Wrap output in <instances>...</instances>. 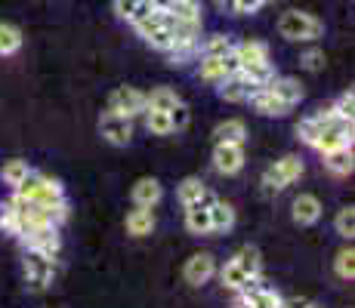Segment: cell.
<instances>
[{
	"mask_svg": "<svg viewBox=\"0 0 355 308\" xmlns=\"http://www.w3.org/2000/svg\"><path fill=\"white\" fill-rule=\"evenodd\" d=\"M10 235H16L25 244V250H40V253H50V256H56L59 246H62L59 225H50V222H28V219L16 216Z\"/></svg>",
	"mask_w": 355,
	"mask_h": 308,
	"instance_id": "obj_2",
	"label": "cell"
},
{
	"mask_svg": "<svg viewBox=\"0 0 355 308\" xmlns=\"http://www.w3.org/2000/svg\"><path fill=\"white\" fill-rule=\"evenodd\" d=\"M259 6H263V0H232V10H235L238 16H250Z\"/></svg>",
	"mask_w": 355,
	"mask_h": 308,
	"instance_id": "obj_39",
	"label": "cell"
},
{
	"mask_svg": "<svg viewBox=\"0 0 355 308\" xmlns=\"http://www.w3.org/2000/svg\"><path fill=\"white\" fill-rule=\"evenodd\" d=\"M232 50H235V40L229 34H210L201 46V56H226Z\"/></svg>",
	"mask_w": 355,
	"mask_h": 308,
	"instance_id": "obj_28",
	"label": "cell"
},
{
	"mask_svg": "<svg viewBox=\"0 0 355 308\" xmlns=\"http://www.w3.org/2000/svg\"><path fill=\"white\" fill-rule=\"evenodd\" d=\"M28 161H22V157H12V161H6L3 167H0V179H3L6 185H10V188H16L19 182L25 179V176H28Z\"/></svg>",
	"mask_w": 355,
	"mask_h": 308,
	"instance_id": "obj_26",
	"label": "cell"
},
{
	"mask_svg": "<svg viewBox=\"0 0 355 308\" xmlns=\"http://www.w3.org/2000/svg\"><path fill=\"white\" fill-rule=\"evenodd\" d=\"M232 262H235L248 278H259V271H263V259H259V250H257V246H250V244L241 246V250L232 256Z\"/></svg>",
	"mask_w": 355,
	"mask_h": 308,
	"instance_id": "obj_21",
	"label": "cell"
},
{
	"mask_svg": "<svg viewBox=\"0 0 355 308\" xmlns=\"http://www.w3.org/2000/svg\"><path fill=\"white\" fill-rule=\"evenodd\" d=\"M303 176V161L297 154H284L282 161H275L269 170L263 173V185L266 191H284L288 185H293Z\"/></svg>",
	"mask_w": 355,
	"mask_h": 308,
	"instance_id": "obj_6",
	"label": "cell"
},
{
	"mask_svg": "<svg viewBox=\"0 0 355 308\" xmlns=\"http://www.w3.org/2000/svg\"><path fill=\"white\" fill-rule=\"evenodd\" d=\"M161 197H164V188L155 176H142V179H136V185H133V203L136 207H155Z\"/></svg>",
	"mask_w": 355,
	"mask_h": 308,
	"instance_id": "obj_15",
	"label": "cell"
},
{
	"mask_svg": "<svg viewBox=\"0 0 355 308\" xmlns=\"http://www.w3.org/2000/svg\"><path fill=\"white\" fill-rule=\"evenodd\" d=\"M146 44L152 46V50H161V53H170L176 46V37H173V31L170 28H158V31H152L146 37Z\"/></svg>",
	"mask_w": 355,
	"mask_h": 308,
	"instance_id": "obj_33",
	"label": "cell"
},
{
	"mask_svg": "<svg viewBox=\"0 0 355 308\" xmlns=\"http://www.w3.org/2000/svg\"><path fill=\"white\" fill-rule=\"evenodd\" d=\"M161 6L173 19H186V22H201V0H161Z\"/></svg>",
	"mask_w": 355,
	"mask_h": 308,
	"instance_id": "obj_19",
	"label": "cell"
},
{
	"mask_svg": "<svg viewBox=\"0 0 355 308\" xmlns=\"http://www.w3.org/2000/svg\"><path fill=\"white\" fill-rule=\"evenodd\" d=\"M108 111L139 118V114H146V93H139L136 87H118L112 93V99H108Z\"/></svg>",
	"mask_w": 355,
	"mask_h": 308,
	"instance_id": "obj_8",
	"label": "cell"
},
{
	"mask_svg": "<svg viewBox=\"0 0 355 308\" xmlns=\"http://www.w3.org/2000/svg\"><path fill=\"white\" fill-rule=\"evenodd\" d=\"M334 271H337L340 280H352L355 278V250L352 246H343L334 259Z\"/></svg>",
	"mask_w": 355,
	"mask_h": 308,
	"instance_id": "obj_30",
	"label": "cell"
},
{
	"mask_svg": "<svg viewBox=\"0 0 355 308\" xmlns=\"http://www.w3.org/2000/svg\"><path fill=\"white\" fill-rule=\"evenodd\" d=\"M19 197H25V201H37V203H59L65 201V188L59 179H50V176L37 173V170H28V176H25L22 182L16 185Z\"/></svg>",
	"mask_w": 355,
	"mask_h": 308,
	"instance_id": "obj_4",
	"label": "cell"
},
{
	"mask_svg": "<svg viewBox=\"0 0 355 308\" xmlns=\"http://www.w3.org/2000/svg\"><path fill=\"white\" fill-rule=\"evenodd\" d=\"M99 133L105 142L124 148V145H130V139H133V118L118 114V111H105L99 118Z\"/></svg>",
	"mask_w": 355,
	"mask_h": 308,
	"instance_id": "obj_7",
	"label": "cell"
},
{
	"mask_svg": "<svg viewBox=\"0 0 355 308\" xmlns=\"http://www.w3.org/2000/svg\"><path fill=\"white\" fill-rule=\"evenodd\" d=\"M207 191V185H204L198 176H186L180 185H176V197H180V203L182 207H189V203H195V201H201V194Z\"/></svg>",
	"mask_w": 355,
	"mask_h": 308,
	"instance_id": "obj_24",
	"label": "cell"
},
{
	"mask_svg": "<svg viewBox=\"0 0 355 308\" xmlns=\"http://www.w3.org/2000/svg\"><path fill=\"white\" fill-rule=\"evenodd\" d=\"M220 280H223V287H226V290H241V287L244 284H248V275H244V271L241 269H238V265L235 262H232V259H229V262L226 265H223V271H220Z\"/></svg>",
	"mask_w": 355,
	"mask_h": 308,
	"instance_id": "obj_31",
	"label": "cell"
},
{
	"mask_svg": "<svg viewBox=\"0 0 355 308\" xmlns=\"http://www.w3.org/2000/svg\"><path fill=\"white\" fill-rule=\"evenodd\" d=\"M244 139H248V127H244V120H238V118L216 123V129H214V142H226V145H244Z\"/></svg>",
	"mask_w": 355,
	"mask_h": 308,
	"instance_id": "obj_16",
	"label": "cell"
},
{
	"mask_svg": "<svg viewBox=\"0 0 355 308\" xmlns=\"http://www.w3.org/2000/svg\"><path fill=\"white\" fill-rule=\"evenodd\" d=\"M238 74V59L235 53H226V56H201V78L210 80V84H223L226 78Z\"/></svg>",
	"mask_w": 355,
	"mask_h": 308,
	"instance_id": "obj_9",
	"label": "cell"
},
{
	"mask_svg": "<svg viewBox=\"0 0 355 308\" xmlns=\"http://www.w3.org/2000/svg\"><path fill=\"white\" fill-rule=\"evenodd\" d=\"M12 222H16V210H12V203L0 201V231H10Z\"/></svg>",
	"mask_w": 355,
	"mask_h": 308,
	"instance_id": "obj_38",
	"label": "cell"
},
{
	"mask_svg": "<svg viewBox=\"0 0 355 308\" xmlns=\"http://www.w3.org/2000/svg\"><path fill=\"white\" fill-rule=\"evenodd\" d=\"M293 222L297 225H315L322 219V201L315 194H300L293 197Z\"/></svg>",
	"mask_w": 355,
	"mask_h": 308,
	"instance_id": "obj_14",
	"label": "cell"
},
{
	"mask_svg": "<svg viewBox=\"0 0 355 308\" xmlns=\"http://www.w3.org/2000/svg\"><path fill=\"white\" fill-rule=\"evenodd\" d=\"M334 228H337L340 237L352 241V235H355V210L352 207H340L337 210V219H334Z\"/></svg>",
	"mask_w": 355,
	"mask_h": 308,
	"instance_id": "obj_32",
	"label": "cell"
},
{
	"mask_svg": "<svg viewBox=\"0 0 355 308\" xmlns=\"http://www.w3.org/2000/svg\"><path fill=\"white\" fill-rule=\"evenodd\" d=\"M186 228L192 235H210V207L204 201H195L186 207Z\"/></svg>",
	"mask_w": 355,
	"mask_h": 308,
	"instance_id": "obj_18",
	"label": "cell"
},
{
	"mask_svg": "<svg viewBox=\"0 0 355 308\" xmlns=\"http://www.w3.org/2000/svg\"><path fill=\"white\" fill-rule=\"evenodd\" d=\"M22 269H25V287H28L31 293H44L46 287L53 284V278H56V259H53L50 253L25 250Z\"/></svg>",
	"mask_w": 355,
	"mask_h": 308,
	"instance_id": "obj_5",
	"label": "cell"
},
{
	"mask_svg": "<svg viewBox=\"0 0 355 308\" xmlns=\"http://www.w3.org/2000/svg\"><path fill=\"white\" fill-rule=\"evenodd\" d=\"M173 105H180V96L170 90V87H155V90L146 96V108H158V111H170Z\"/></svg>",
	"mask_w": 355,
	"mask_h": 308,
	"instance_id": "obj_27",
	"label": "cell"
},
{
	"mask_svg": "<svg viewBox=\"0 0 355 308\" xmlns=\"http://www.w3.org/2000/svg\"><path fill=\"white\" fill-rule=\"evenodd\" d=\"M282 308H322V305L312 302V299H288V302H282Z\"/></svg>",
	"mask_w": 355,
	"mask_h": 308,
	"instance_id": "obj_40",
	"label": "cell"
},
{
	"mask_svg": "<svg viewBox=\"0 0 355 308\" xmlns=\"http://www.w3.org/2000/svg\"><path fill=\"white\" fill-rule=\"evenodd\" d=\"M142 0H114V12H118V19H124V22H130L133 19V12L139 10Z\"/></svg>",
	"mask_w": 355,
	"mask_h": 308,
	"instance_id": "obj_37",
	"label": "cell"
},
{
	"mask_svg": "<svg viewBox=\"0 0 355 308\" xmlns=\"http://www.w3.org/2000/svg\"><path fill=\"white\" fill-rule=\"evenodd\" d=\"M152 228H155V213H152V207H136L133 213L127 216V231H130L133 237L152 235Z\"/></svg>",
	"mask_w": 355,
	"mask_h": 308,
	"instance_id": "obj_23",
	"label": "cell"
},
{
	"mask_svg": "<svg viewBox=\"0 0 355 308\" xmlns=\"http://www.w3.org/2000/svg\"><path fill=\"white\" fill-rule=\"evenodd\" d=\"M334 111H337L343 120H352V111H355V93H352V90H346L337 102H334Z\"/></svg>",
	"mask_w": 355,
	"mask_h": 308,
	"instance_id": "obj_35",
	"label": "cell"
},
{
	"mask_svg": "<svg viewBox=\"0 0 355 308\" xmlns=\"http://www.w3.org/2000/svg\"><path fill=\"white\" fill-rule=\"evenodd\" d=\"M263 3H269V0H263Z\"/></svg>",
	"mask_w": 355,
	"mask_h": 308,
	"instance_id": "obj_41",
	"label": "cell"
},
{
	"mask_svg": "<svg viewBox=\"0 0 355 308\" xmlns=\"http://www.w3.org/2000/svg\"><path fill=\"white\" fill-rule=\"evenodd\" d=\"M278 34L291 44H312L324 34V22L315 19L312 12H303V10H288L282 19H278Z\"/></svg>",
	"mask_w": 355,
	"mask_h": 308,
	"instance_id": "obj_3",
	"label": "cell"
},
{
	"mask_svg": "<svg viewBox=\"0 0 355 308\" xmlns=\"http://www.w3.org/2000/svg\"><path fill=\"white\" fill-rule=\"evenodd\" d=\"M167 114H170V127H173V129H186V127H189V120H192V114H189V108L182 105V102H180V105L170 108Z\"/></svg>",
	"mask_w": 355,
	"mask_h": 308,
	"instance_id": "obj_36",
	"label": "cell"
},
{
	"mask_svg": "<svg viewBox=\"0 0 355 308\" xmlns=\"http://www.w3.org/2000/svg\"><path fill=\"white\" fill-rule=\"evenodd\" d=\"M22 50V31L10 22H0V56H12Z\"/></svg>",
	"mask_w": 355,
	"mask_h": 308,
	"instance_id": "obj_25",
	"label": "cell"
},
{
	"mask_svg": "<svg viewBox=\"0 0 355 308\" xmlns=\"http://www.w3.org/2000/svg\"><path fill=\"white\" fill-rule=\"evenodd\" d=\"M244 167V145H226L216 142L214 145V170L223 176H235Z\"/></svg>",
	"mask_w": 355,
	"mask_h": 308,
	"instance_id": "obj_12",
	"label": "cell"
},
{
	"mask_svg": "<svg viewBox=\"0 0 355 308\" xmlns=\"http://www.w3.org/2000/svg\"><path fill=\"white\" fill-rule=\"evenodd\" d=\"M235 59H238V71L248 74L254 84L266 87L272 78H275V68L269 62V46L263 40H244V44H235Z\"/></svg>",
	"mask_w": 355,
	"mask_h": 308,
	"instance_id": "obj_1",
	"label": "cell"
},
{
	"mask_svg": "<svg viewBox=\"0 0 355 308\" xmlns=\"http://www.w3.org/2000/svg\"><path fill=\"white\" fill-rule=\"evenodd\" d=\"M322 163L331 170L334 176H349L352 173V145H343V148H334V152H324L322 154Z\"/></svg>",
	"mask_w": 355,
	"mask_h": 308,
	"instance_id": "obj_17",
	"label": "cell"
},
{
	"mask_svg": "<svg viewBox=\"0 0 355 308\" xmlns=\"http://www.w3.org/2000/svg\"><path fill=\"white\" fill-rule=\"evenodd\" d=\"M250 102H254V108H257L259 114H263V118H284V114L291 111V108L284 105V102H278L275 96H272L269 90H266V87H263V90H259V93H257Z\"/></svg>",
	"mask_w": 355,
	"mask_h": 308,
	"instance_id": "obj_20",
	"label": "cell"
},
{
	"mask_svg": "<svg viewBox=\"0 0 355 308\" xmlns=\"http://www.w3.org/2000/svg\"><path fill=\"white\" fill-rule=\"evenodd\" d=\"M235 225V207L216 197L210 203V231H229Z\"/></svg>",
	"mask_w": 355,
	"mask_h": 308,
	"instance_id": "obj_22",
	"label": "cell"
},
{
	"mask_svg": "<svg viewBox=\"0 0 355 308\" xmlns=\"http://www.w3.org/2000/svg\"><path fill=\"white\" fill-rule=\"evenodd\" d=\"M146 127H148V133H155V136L173 133V127H170V114L158 111V108H146Z\"/></svg>",
	"mask_w": 355,
	"mask_h": 308,
	"instance_id": "obj_29",
	"label": "cell"
},
{
	"mask_svg": "<svg viewBox=\"0 0 355 308\" xmlns=\"http://www.w3.org/2000/svg\"><path fill=\"white\" fill-rule=\"evenodd\" d=\"M324 62H327V56H324V50H318V46H312V50H306L303 56H300V65H303L306 71H322Z\"/></svg>",
	"mask_w": 355,
	"mask_h": 308,
	"instance_id": "obj_34",
	"label": "cell"
},
{
	"mask_svg": "<svg viewBox=\"0 0 355 308\" xmlns=\"http://www.w3.org/2000/svg\"><path fill=\"white\" fill-rule=\"evenodd\" d=\"M266 90L275 96L278 102H284L288 108L300 105V99H303V84H300L297 78H272L269 84H266Z\"/></svg>",
	"mask_w": 355,
	"mask_h": 308,
	"instance_id": "obj_13",
	"label": "cell"
},
{
	"mask_svg": "<svg viewBox=\"0 0 355 308\" xmlns=\"http://www.w3.org/2000/svg\"><path fill=\"white\" fill-rule=\"evenodd\" d=\"M259 90H263V87L254 84V80H250L248 74H241V71L232 74V78H226V80L220 84V96H223L226 102H250Z\"/></svg>",
	"mask_w": 355,
	"mask_h": 308,
	"instance_id": "obj_11",
	"label": "cell"
},
{
	"mask_svg": "<svg viewBox=\"0 0 355 308\" xmlns=\"http://www.w3.org/2000/svg\"><path fill=\"white\" fill-rule=\"evenodd\" d=\"M214 275H216V259H214V253H195V256L186 259L182 278H186L192 287L207 284V280L214 278Z\"/></svg>",
	"mask_w": 355,
	"mask_h": 308,
	"instance_id": "obj_10",
	"label": "cell"
}]
</instances>
